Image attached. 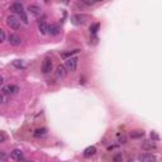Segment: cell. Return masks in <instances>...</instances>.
I'll return each mask as SVG.
<instances>
[{
  "label": "cell",
  "mask_w": 162,
  "mask_h": 162,
  "mask_svg": "<svg viewBox=\"0 0 162 162\" xmlns=\"http://www.w3.org/2000/svg\"><path fill=\"white\" fill-rule=\"evenodd\" d=\"M75 53H79V49H75V51H71V52H63L61 56H62L63 58H67L69 56H72V55H75Z\"/></svg>",
  "instance_id": "18"
},
{
  "label": "cell",
  "mask_w": 162,
  "mask_h": 162,
  "mask_svg": "<svg viewBox=\"0 0 162 162\" xmlns=\"http://www.w3.org/2000/svg\"><path fill=\"white\" fill-rule=\"evenodd\" d=\"M7 24L9 25L11 29H15V31L20 28L19 20H18V18H15L14 15H9V17H8V18H7Z\"/></svg>",
  "instance_id": "2"
},
{
  "label": "cell",
  "mask_w": 162,
  "mask_h": 162,
  "mask_svg": "<svg viewBox=\"0 0 162 162\" xmlns=\"http://www.w3.org/2000/svg\"><path fill=\"white\" fill-rule=\"evenodd\" d=\"M19 15H20V19H22V22L24 23V24H28V17H27V14L23 11V13L19 14Z\"/></svg>",
  "instance_id": "21"
},
{
  "label": "cell",
  "mask_w": 162,
  "mask_h": 162,
  "mask_svg": "<svg viewBox=\"0 0 162 162\" xmlns=\"http://www.w3.org/2000/svg\"><path fill=\"white\" fill-rule=\"evenodd\" d=\"M143 148L144 149H152V148H155V143H152V142H149V141H146V142L143 143Z\"/></svg>",
  "instance_id": "16"
},
{
  "label": "cell",
  "mask_w": 162,
  "mask_h": 162,
  "mask_svg": "<svg viewBox=\"0 0 162 162\" xmlns=\"http://www.w3.org/2000/svg\"><path fill=\"white\" fill-rule=\"evenodd\" d=\"M81 3H82V4H85V5H89V7H90V5L95 4V1H87V0H81Z\"/></svg>",
  "instance_id": "23"
},
{
  "label": "cell",
  "mask_w": 162,
  "mask_h": 162,
  "mask_svg": "<svg viewBox=\"0 0 162 162\" xmlns=\"http://www.w3.org/2000/svg\"><path fill=\"white\" fill-rule=\"evenodd\" d=\"M29 162H32V161H29Z\"/></svg>",
  "instance_id": "28"
},
{
  "label": "cell",
  "mask_w": 162,
  "mask_h": 162,
  "mask_svg": "<svg viewBox=\"0 0 162 162\" xmlns=\"http://www.w3.org/2000/svg\"><path fill=\"white\" fill-rule=\"evenodd\" d=\"M48 27H49V25L47 24L45 20L39 22V24H38V29H39V32L42 34H47V33H48Z\"/></svg>",
  "instance_id": "12"
},
{
  "label": "cell",
  "mask_w": 162,
  "mask_h": 162,
  "mask_svg": "<svg viewBox=\"0 0 162 162\" xmlns=\"http://www.w3.org/2000/svg\"><path fill=\"white\" fill-rule=\"evenodd\" d=\"M67 73V69L65 65H60V66H57V71H56V75H57V77L60 79H63L65 76H66Z\"/></svg>",
  "instance_id": "10"
},
{
  "label": "cell",
  "mask_w": 162,
  "mask_h": 162,
  "mask_svg": "<svg viewBox=\"0 0 162 162\" xmlns=\"http://www.w3.org/2000/svg\"><path fill=\"white\" fill-rule=\"evenodd\" d=\"M19 91V87L17 85H4L1 87V94L4 95H14Z\"/></svg>",
  "instance_id": "1"
},
{
  "label": "cell",
  "mask_w": 162,
  "mask_h": 162,
  "mask_svg": "<svg viewBox=\"0 0 162 162\" xmlns=\"http://www.w3.org/2000/svg\"><path fill=\"white\" fill-rule=\"evenodd\" d=\"M0 158H1V162H4V161H5V158H7V155H5V152H4V151L0 152Z\"/></svg>",
  "instance_id": "24"
},
{
  "label": "cell",
  "mask_w": 162,
  "mask_h": 162,
  "mask_svg": "<svg viewBox=\"0 0 162 162\" xmlns=\"http://www.w3.org/2000/svg\"><path fill=\"white\" fill-rule=\"evenodd\" d=\"M8 41H9V43L11 46H19L20 43H22V38H20L18 34H10V36L8 37Z\"/></svg>",
  "instance_id": "6"
},
{
  "label": "cell",
  "mask_w": 162,
  "mask_h": 162,
  "mask_svg": "<svg viewBox=\"0 0 162 162\" xmlns=\"http://www.w3.org/2000/svg\"><path fill=\"white\" fill-rule=\"evenodd\" d=\"M143 134H144L143 131H134L131 133V137L132 138H141V137H143Z\"/></svg>",
  "instance_id": "15"
},
{
  "label": "cell",
  "mask_w": 162,
  "mask_h": 162,
  "mask_svg": "<svg viewBox=\"0 0 162 162\" xmlns=\"http://www.w3.org/2000/svg\"><path fill=\"white\" fill-rule=\"evenodd\" d=\"M72 20L75 24H84L85 20H86V17L85 15H80V14H76V15L72 17Z\"/></svg>",
  "instance_id": "11"
},
{
  "label": "cell",
  "mask_w": 162,
  "mask_h": 162,
  "mask_svg": "<svg viewBox=\"0 0 162 162\" xmlns=\"http://www.w3.org/2000/svg\"><path fill=\"white\" fill-rule=\"evenodd\" d=\"M13 65L17 67V69H24V65H23V63H22V61H19V60L13 61Z\"/></svg>",
  "instance_id": "19"
},
{
  "label": "cell",
  "mask_w": 162,
  "mask_h": 162,
  "mask_svg": "<svg viewBox=\"0 0 162 162\" xmlns=\"http://www.w3.org/2000/svg\"><path fill=\"white\" fill-rule=\"evenodd\" d=\"M48 33L51 34V36H57L58 33H60V28H58V25L56 24H52L48 27Z\"/></svg>",
  "instance_id": "14"
},
{
  "label": "cell",
  "mask_w": 162,
  "mask_h": 162,
  "mask_svg": "<svg viewBox=\"0 0 162 162\" xmlns=\"http://www.w3.org/2000/svg\"><path fill=\"white\" fill-rule=\"evenodd\" d=\"M114 161H115V162H122V161H123L122 156H120V155H117L115 157H114Z\"/></svg>",
  "instance_id": "25"
},
{
  "label": "cell",
  "mask_w": 162,
  "mask_h": 162,
  "mask_svg": "<svg viewBox=\"0 0 162 162\" xmlns=\"http://www.w3.org/2000/svg\"><path fill=\"white\" fill-rule=\"evenodd\" d=\"M139 162H156V156L152 153H143L139 156Z\"/></svg>",
  "instance_id": "5"
},
{
  "label": "cell",
  "mask_w": 162,
  "mask_h": 162,
  "mask_svg": "<svg viewBox=\"0 0 162 162\" xmlns=\"http://www.w3.org/2000/svg\"><path fill=\"white\" fill-rule=\"evenodd\" d=\"M46 129L45 128H42V129H37L36 132H34V135H36V137H41V135H45L46 134Z\"/></svg>",
  "instance_id": "17"
},
{
  "label": "cell",
  "mask_w": 162,
  "mask_h": 162,
  "mask_svg": "<svg viewBox=\"0 0 162 162\" xmlns=\"http://www.w3.org/2000/svg\"><path fill=\"white\" fill-rule=\"evenodd\" d=\"M98 29H99V23H95V24H93V25L90 27V32H91L93 34H95L96 32H98Z\"/></svg>",
  "instance_id": "20"
},
{
  "label": "cell",
  "mask_w": 162,
  "mask_h": 162,
  "mask_svg": "<svg viewBox=\"0 0 162 162\" xmlns=\"http://www.w3.org/2000/svg\"><path fill=\"white\" fill-rule=\"evenodd\" d=\"M95 153H96V148L94 146H90L84 151V156L85 157H90V156H94Z\"/></svg>",
  "instance_id": "13"
},
{
  "label": "cell",
  "mask_w": 162,
  "mask_h": 162,
  "mask_svg": "<svg viewBox=\"0 0 162 162\" xmlns=\"http://www.w3.org/2000/svg\"><path fill=\"white\" fill-rule=\"evenodd\" d=\"M28 11L32 14V15H34V17H39L41 14H42V9H41V7H39V5H37V4H31V5H29Z\"/></svg>",
  "instance_id": "4"
},
{
  "label": "cell",
  "mask_w": 162,
  "mask_h": 162,
  "mask_svg": "<svg viewBox=\"0 0 162 162\" xmlns=\"http://www.w3.org/2000/svg\"><path fill=\"white\" fill-rule=\"evenodd\" d=\"M0 38H1V43L5 42V39H7V36H5V32L3 31V29H0Z\"/></svg>",
  "instance_id": "22"
},
{
  "label": "cell",
  "mask_w": 162,
  "mask_h": 162,
  "mask_svg": "<svg viewBox=\"0 0 162 162\" xmlns=\"http://www.w3.org/2000/svg\"><path fill=\"white\" fill-rule=\"evenodd\" d=\"M51 70H52V61L49 58H46L42 63V72L48 73V72H51Z\"/></svg>",
  "instance_id": "7"
},
{
  "label": "cell",
  "mask_w": 162,
  "mask_h": 162,
  "mask_svg": "<svg viewBox=\"0 0 162 162\" xmlns=\"http://www.w3.org/2000/svg\"><path fill=\"white\" fill-rule=\"evenodd\" d=\"M10 157L13 158V160H15V161H23V158H24V156H23V152L20 151V149H14L13 152L10 153Z\"/></svg>",
  "instance_id": "9"
},
{
  "label": "cell",
  "mask_w": 162,
  "mask_h": 162,
  "mask_svg": "<svg viewBox=\"0 0 162 162\" xmlns=\"http://www.w3.org/2000/svg\"><path fill=\"white\" fill-rule=\"evenodd\" d=\"M5 138H7V137H5V133H4V132H1V133H0V142H4Z\"/></svg>",
  "instance_id": "26"
},
{
  "label": "cell",
  "mask_w": 162,
  "mask_h": 162,
  "mask_svg": "<svg viewBox=\"0 0 162 162\" xmlns=\"http://www.w3.org/2000/svg\"><path fill=\"white\" fill-rule=\"evenodd\" d=\"M66 69L67 70H70V71H75L76 70V67H77V60L76 58H73V57H70V58H67L66 60Z\"/></svg>",
  "instance_id": "3"
},
{
  "label": "cell",
  "mask_w": 162,
  "mask_h": 162,
  "mask_svg": "<svg viewBox=\"0 0 162 162\" xmlns=\"http://www.w3.org/2000/svg\"><path fill=\"white\" fill-rule=\"evenodd\" d=\"M151 138H152L153 141H157V139H158V135L156 134L155 132H152V133H151Z\"/></svg>",
  "instance_id": "27"
},
{
  "label": "cell",
  "mask_w": 162,
  "mask_h": 162,
  "mask_svg": "<svg viewBox=\"0 0 162 162\" xmlns=\"http://www.w3.org/2000/svg\"><path fill=\"white\" fill-rule=\"evenodd\" d=\"M10 10L11 11H14V13H18V14H22L23 11V4L22 3H18V1H15V3H13V4L10 5Z\"/></svg>",
  "instance_id": "8"
}]
</instances>
